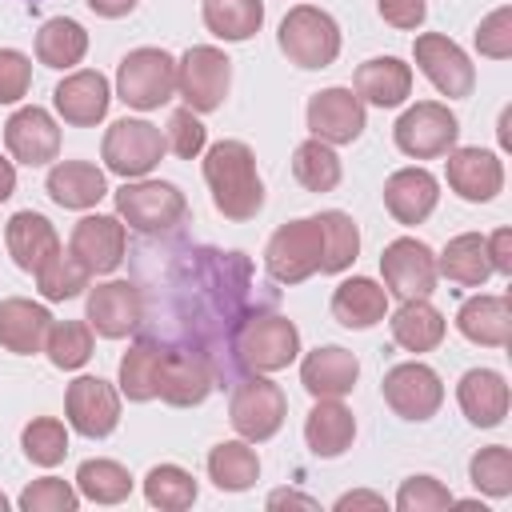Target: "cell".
<instances>
[{
	"instance_id": "obj_47",
	"label": "cell",
	"mask_w": 512,
	"mask_h": 512,
	"mask_svg": "<svg viewBox=\"0 0 512 512\" xmlns=\"http://www.w3.org/2000/svg\"><path fill=\"white\" fill-rule=\"evenodd\" d=\"M16 504L24 512H76L80 508V492L60 476H40L20 492Z\"/></svg>"
},
{
	"instance_id": "obj_32",
	"label": "cell",
	"mask_w": 512,
	"mask_h": 512,
	"mask_svg": "<svg viewBox=\"0 0 512 512\" xmlns=\"http://www.w3.org/2000/svg\"><path fill=\"white\" fill-rule=\"evenodd\" d=\"M332 316L344 328H372L388 316V292L372 276H352L332 292Z\"/></svg>"
},
{
	"instance_id": "obj_9",
	"label": "cell",
	"mask_w": 512,
	"mask_h": 512,
	"mask_svg": "<svg viewBox=\"0 0 512 512\" xmlns=\"http://www.w3.org/2000/svg\"><path fill=\"white\" fill-rule=\"evenodd\" d=\"M392 136H396V148H400L404 156H412V160H436V156H444V152L456 148L460 120L452 116L448 104H440V100H420V104H412V108L396 120Z\"/></svg>"
},
{
	"instance_id": "obj_22",
	"label": "cell",
	"mask_w": 512,
	"mask_h": 512,
	"mask_svg": "<svg viewBox=\"0 0 512 512\" xmlns=\"http://www.w3.org/2000/svg\"><path fill=\"white\" fill-rule=\"evenodd\" d=\"M52 104H56V112H60L68 124L92 128V124H100V120L108 116L112 92H108V80H104L100 72L80 68V72H72V76H64V80L56 84Z\"/></svg>"
},
{
	"instance_id": "obj_25",
	"label": "cell",
	"mask_w": 512,
	"mask_h": 512,
	"mask_svg": "<svg viewBox=\"0 0 512 512\" xmlns=\"http://www.w3.org/2000/svg\"><path fill=\"white\" fill-rule=\"evenodd\" d=\"M456 400L476 428H496L508 416V384L496 368H468L456 384Z\"/></svg>"
},
{
	"instance_id": "obj_14",
	"label": "cell",
	"mask_w": 512,
	"mask_h": 512,
	"mask_svg": "<svg viewBox=\"0 0 512 512\" xmlns=\"http://www.w3.org/2000/svg\"><path fill=\"white\" fill-rule=\"evenodd\" d=\"M412 56L420 64V72L428 76V84L448 96V100H460V96H472V84H476V68L472 60L464 56V48L440 32H424L416 36L412 44Z\"/></svg>"
},
{
	"instance_id": "obj_53",
	"label": "cell",
	"mask_w": 512,
	"mask_h": 512,
	"mask_svg": "<svg viewBox=\"0 0 512 512\" xmlns=\"http://www.w3.org/2000/svg\"><path fill=\"white\" fill-rule=\"evenodd\" d=\"M484 240H488L492 272L508 276V272H512V232H508V228H496V232H492V236H484Z\"/></svg>"
},
{
	"instance_id": "obj_59",
	"label": "cell",
	"mask_w": 512,
	"mask_h": 512,
	"mask_svg": "<svg viewBox=\"0 0 512 512\" xmlns=\"http://www.w3.org/2000/svg\"><path fill=\"white\" fill-rule=\"evenodd\" d=\"M28 4H40V0H28Z\"/></svg>"
},
{
	"instance_id": "obj_31",
	"label": "cell",
	"mask_w": 512,
	"mask_h": 512,
	"mask_svg": "<svg viewBox=\"0 0 512 512\" xmlns=\"http://www.w3.org/2000/svg\"><path fill=\"white\" fill-rule=\"evenodd\" d=\"M352 436H356L352 412H348L340 400H332V396L316 400V408H312L308 420H304V440H308L312 456H320V460L344 456L348 444H352Z\"/></svg>"
},
{
	"instance_id": "obj_18",
	"label": "cell",
	"mask_w": 512,
	"mask_h": 512,
	"mask_svg": "<svg viewBox=\"0 0 512 512\" xmlns=\"http://www.w3.org/2000/svg\"><path fill=\"white\" fill-rule=\"evenodd\" d=\"M4 144H8L12 160L36 168V164H48V160L60 156V128H56V120H52L48 108L24 104V108H16V112L8 116V124H4Z\"/></svg>"
},
{
	"instance_id": "obj_46",
	"label": "cell",
	"mask_w": 512,
	"mask_h": 512,
	"mask_svg": "<svg viewBox=\"0 0 512 512\" xmlns=\"http://www.w3.org/2000/svg\"><path fill=\"white\" fill-rule=\"evenodd\" d=\"M468 476L476 484V492L484 496H496L504 500L512 492V452L504 444H492V448H480L468 464Z\"/></svg>"
},
{
	"instance_id": "obj_37",
	"label": "cell",
	"mask_w": 512,
	"mask_h": 512,
	"mask_svg": "<svg viewBox=\"0 0 512 512\" xmlns=\"http://www.w3.org/2000/svg\"><path fill=\"white\" fill-rule=\"evenodd\" d=\"M84 52H88V32L68 16H52L36 32V60L44 68H72L84 60Z\"/></svg>"
},
{
	"instance_id": "obj_35",
	"label": "cell",
	"mask_w": 512,
	"mask_h": 512,
	"mask_svg": "<svg viewBox=\"0 0 512 512\" xmlns=\"http://www.w3.org/2000/svg\"><path fill=\"white\" fill-rule=\"evenodd\" d=\"M160 364H164V344L144 336L136 340L124 356H120V392L136 404L152 400L156 396V384H160Z\"/></svg>"
},
{
	"instance_id": "obj_54",
	"label": "cell",
	"mask_w": 512,
	"mask_h": 512,
	"mask_svg": "<svg viewBox=\"0 0 512 512\" xmlns=\"http://www.w3.org/2000/svg\"><path fill=\"white\" fill-rule=\"evenodd\" d=\"M284 504H288V508H308V512L320 508L312 496H304V492H288V488H280V492L268 496V508H284Z\"/></svg>"
},
{
	"instance_id": "obj_50",
	"label": "cell",
	"mask_w": 512,
	"mask_h": 512,
	"mask_svg": "<svg viewBox=\"0 0 512 512\" xmlns=\"http://www.w3.org/2000/svg\"><path fill=\"white\" fill-rule=\"evenodd\" d=\"M476 48H480V56H492V60H508L512 56V8L508 4L480 20Z\"/></svg>"
},
{
	"instance_id": "obj_45",
	"label": "cell",
	"mask_w": 512,
	"mask_h": 512,
	"mask_svg": "<svg viewBox=\"0 0 512 512\" xmlns=\"http://www.w3.org/2000/svg\"><path fill=\"white\" fill-rule=\"evenodd\" d=\"M36 284H40V296L44 300H72L88 288V268L72 256V252H56L40 272H36Z\"/></svg>"
},
{
	"instance_id": "obj_10",
	"label": "cell",
	"mask_w": 512,
	"mask_h": 512,
	"mask_svg": "<svg viewBox=\"0 0 512 512\" xmlns=\"http://www.w3.org/2000/svg\"><path fill=\"white\" fill-rule=\"evenodd\" d=\"M228 84H232V60L212 44H196L176 60V92L192 112L220 108L228 96Z\"/></svg>"
},
{
	"instance_id": "obj_21",
	"label": "cell",
	"mask_w": 512,
	"mask_h": 512,
	"mask_svg": "<svg viewBox=\"0 0 512 512\" xmlns=\"http://www.w3.org/2000/svg\"><path fill=\"white\" fill-rule=\"evenodd\" d=\"M448 156V188L468 204H488L504 188V164L488 148H452Z\"/></svg>"
},
{
	"instance_id": "obj_24",
	"label": "cell",
	"mask_w": 512,
	"mask_h": 512,
	"mask_svg": "<svg viewBox=\"0 0 512 512\" xmlns=\"http://www.w3.org/2000/svg\"><path fill=\"white\" fill-rule=\"evenodd\" d=\"M356 376H360V360L348 348H340V344H324V348L308 352L304 364H300V384L316 400H324V396H332V400L348 396L356 388Z\"/></svg>"
},
{
	"instance_id": "obj_16",
	"label": "cell",
	"mask_w": 512,
	"mask_h": 512,
	"mask_svg": "<svg viewBox=\"0 0 512 512\" xmlns=\"http://www.w3.org/2000/svg\"><path fill=\"white\" fill-rule=\"evenodd\" d=\"M68 252L88 268V276H104L116 272L124 252H128V228L116 216H84L76 220L72 236H68Z\"/></svg>"
},
{
	"instance_id": "obj_4",
	"label": "cell",
	"mask_w": 512,
	"mask_h": 512,
	"mask_svg": "<svg viewBox=\"0 0 512 512\" xmlns=\"http://www.w3.org/2000/svg\"><path fill=\"white\" fill-rule=\"evenodd\" d=\"M280 52L296 68H328L340 56V28L336 20L316 4H296L280 20Z\"/></svg>"
},
{
	"instance_id": "obj_3",
	"label": "cell",
	"mask_w": 512,
	"mask_h": 512,
	"mask_svg": "<svg viewBox=\"0 0 512 512\" xmlns=\"http://www.w3.org/2000/svg\"><path fill=\"white\" fill-rule=\"evenodd\" d=\"M232 356L240 372H280L300 356V332L288 316L252 312L232 340Z\"/></svg>"
},
{
	"instance_id": "obj_30",
	"label": "cell",
	"mask_w": 512,
	"mask_h": 512,
	"mask_svg": "<svg viewBox=\"0 0 512 512\" xmlns=\"http://www.w3.org/2000/svg\"><path fill=\"white\" fill-rule=\"evenodd\" d=\"M44 188H48V196H52L60 208H76V212H84V208H92L100 196H108L104 172H100L96 164H88V160H60V164H52Z\"/></svg>"
},
{
	"instance_id": "obj_43",
	"label": "cell",
	"mask_w": 512,
	"mask_h": 512,
	"mask_svg": "<svg viewBox=\"0 0 512 512\" xmlns=\"http://www.w3.org/2000/svg\"><path fill=\"white\" fill-rule=\"evenodd\" d=\"M44 352L64 372L84 368L88 356H92V324H84V320H52L48 336H44Z\"/></svg>"
},
{
	"instance_id": "obj_42",
	"label": "cell",
	"mask_w": 512,
	"mask_h": 512,
	"mask_svg": "<svg viewBox=\"0 0 512 512\" xmlns=\"http://www.w3.org/2000/svg\"><path fill=\"white\" fill-rule=\"evenodd\" d=\"M144 500L164 512H184L196 504V480L180 464H156L144 476Z\"/></svg>"
},
{
	"instance_id": "obj_13",
	"label": "cell",
	"mask_w": 512,
	"mask_h": 512,
	"mask_svg": "<svg viewBox=\"0 0 512 512\" xmlns=\"http://www.w3.org/2000/svg\"><path fill=\"white\" fill-rule=\"evenodd\" d=\"M380 392H384V404L404 420H432L444 404V384H440L436 368H428L420 360L392 364L384 372Z\"/></svg>"
},
{
	"instance_id": "obj_33",
	"label": "cell",
	"mask_w": 512,
	"mask_h": 512,
	"mask_svg": "<svg viewBox=\"0 0 512 512\" xmlns=\"http://www.w3.org/2000/svg\"><path fill=\"white\" fill-rule=\"evenodd\" d=\"M436 276H448L452 284L464 288H480L492 276V260H488V240L480 232H460L448 240V248L436 260Z\"/></svg>"
},
{
	"instance_id": "obj_40",
	"label": "cell",
	"mask_w": 512,
	"mask_h": 512,
	"mask_svg": "<svg viewBox=\"0 0 512 512\" xmlns=\"http://www.w3.org/2000/svg\"><path fill=\"white\" fill-rule=\"evenodd\" d=\"M76 492L92 504H120L132 496V476L116 460H84L76 468Z\"/></svg>"
},
{
	"instance_id": "obj_28",
	"label": "cell",
	"mask_w": 512,
	"mask_h": 512,
	"mask_svg": "<svg viewBox=\"0 0 512 512\" xmlns=\"http://www.w3.org/2000/svg\"><path fill=\"white\" fill-rule=\"evenodd\" d=\"M52 312L44 304H32L24 296H8L0 300V344L16 356H32L44 348Z\"/></svg>"
},
{
	"instance_id": "obj_39",
	"label": "cell",
	"mask_w": 512,
	"mask_h": 512,
	"mask_svg": "<svg viewBox=\"0 0 512 512\" xmlns=\"http://www.w3.org/2000/svg\"><path fill=\"white\" fill-rule=\"evenodd\" d=\"M204 24L220 40H248L264 24V0H204Z\"/></svg>"
},
{
	"instance_id": "obj_23",
	"label": "cell",
	"mask_w": 512,
	"mask_h": 512,
	"mask_svg": "<svg viewBox=\"0 0 512 512\" xmlns=\"http://www.w3.org/2000/svg\"><path fill=\"white\" fill-rule=\"evenodd\" d=\"M440 200V184L428 168H400L384 180V208L396 216V224H420L432 216Z\"/></svg>"
},
{
	"instance_id": "obj_44",
	"label": "cell",
	"mask_w": 512,
	"mask_h": 512,
	"mask_svg": "<svg viewBox=\"0 0 512 512\" xmlns=\"http://www.w3.org/2000/svg\"><path fill=\"white\" fill-rule=\"evenodd\" d=\"M20 444H24V456L40 468H56L64 456H68V428L56 420V416H36L24 424L20 432Z\"/></svg>"
},
{
	"instance_id": "obj_55",
	"label": "cell",
	"mask_w": 512,
	"mask_h": 512,
	"mask_svg": "<svg viewBox=\"0 0 512 512\" xmlns=\"http://www.w3.org/2000/svg\"><path fill=\"white\" fill-rule=\"evenodd\" d=\"M96 16H108V20H120V16H128L132 8H136V0H84Z\"/></svg>"
},
{
	"instance_id": "obj_36",
	"label": "cell",
	"mask_w": 512,
	"mask_h": 512,
	"mask_svg": "<svg viewBox=\"0 0 512 512\" xmlns=\"http://www.w3.org/2000/svg\"><path fill=\"white\" fill-rule=\"evenodd\" d=\"M260 476V456L248 448V440H224L208 452V480L220 492H244Z\"/></svg>"
},
{
	"instance_id": "obj_19",
	"label": "cell",
	"mask_w": 512,
	"mask_h": 512,
	"mask_svg": "<svg viewBox=\"0 0 512 512\" xmlns=\"http://www.w3.org/2000/svg\"><path fill=\"white\" fill-rule=\"evenodd\" d=\"M216 388V372L204 356L188 352V348H164V364H160V384L156 396L172 408H192L204 404L208 392Z\"/></svg>"
},
{
	"instance_id": "obj_26",
	"label": "cell",
	"mask_w": 512,
	"mask_h": 512,
	"mask_svg": "<svg viewBox=\"0 0 512 512\" xmlns=\"http://www.w3.org/2000/svg\"><path fill=\"white\" fill-rule=\"evenodd\" d=\"M4 244H8V256L16 260V268L24 272H40L56 252H60V236L56 228L40 216V212H16L4 228Z\"/></svg>"
},
{
	"instance_id": "obj_38",
	"label": "cell",
	"mask_w": 512,
	"mask_h": 512,
	"mask_svg": "<svg viewBox=\"0 0 512 512\" xmlns=\"http://www.w3.org/2000/svg\"><path fill=\"white\" fill-rule=\"evenodd\" d=\"M316 220H320V236H324L320 272L324 276H336V272L352 268V260L360 256V228H356V220L348 212H340V208H328Z\"/></svg>"
},
{
	"instance_id": "obj_6",
	"label": "cell",
	"mask_w": 512,
	"mask_h": 512,
	"mask_svg": "<svg viewBox=\"0 0 512 512\" xmlns=\"http://www.w3.org/2000/svg\"><path fill=\"white\" fill-rule=\"evenodd\" d=\"M284 416H288V400H284L280 384H272L264 372H248L244 380H236L232 400H228V420L248 444L272 440L280 432Z\"/></svg>"
},
{
	"instance_id": "obj_1",
	"label": "cell",
	"mask_w": 512,
	"mask_h": 512,
	"mask_svg": "<svg viewBox=\"0 0 512 512\" xmlns=\"http://www.w3.org/2000/svg\"><path fill=\"white\" fill-rule=\"evenodd\" d=\"M252 288V264L240 252H184V260L172 268V308H176V324L172 336L180 340V348L204 356L216 372V384L224 376H232V364L220 352V336L236 340V328L252 316L244 312L248 292ZM236 360V356H232Z\"/></svg>"
},
{
	"instance_id": "obj_8",
	"label": "cell",
	"mask_w": 512,
	"mask_h": 512,
	"mask_svg": "<svg viewBox=\"0 0 512 512\" xmlns=\"http://www.w3.org/2000/svg\"><path fill=\"white\" fill-rule=\"evenodd\" d=\"M116 212L136 232H168L188 216V200L168 180H132L116 192Z\"/></svg>"
},
{
	"instance_id": "obj_51",
	"label": "cell",
	"mask_w": 512,
	"mask_h": 512,
	"mask_svg": "<svg viewBox=\"0 0 512 512\" xmlns=\"http://www.w3.org/2000/svg\"><path fill=\"white\" fill-rule=\"evenodd\" d=\"M32 88V60L16 48H0V104L24 100Z\"/></svg>"
},
{
	"instance_id": "obj_12",
	"label": "cell",
	"mask_w": 512,
	"mask_h": 512,
	"mask_svg": "<svg viewBox=\"0 0 512 512\" xmlns=\"http://www.w3.org/2000/svg\"><path fill=\"white\" fill-rule=\"evenodd\" d=\"M380 276L384 292L400 300H428L436 292V256L424 240L400 236L380 252Z\"/></svg>"
},
{
	"instance_id": "obj_52",
	"label": "cell",
	"mask_w": 512,
	"mask_h": 512,
	"mask_svg": "<svg viewBox=\"0 0 512 512\" xmlns=\"http://www.w3.org/2000/svg\"><path fill=\"white\" fill-rule=\"evenodd\" d=\"M376 8H380V16H384V24H392V28H400V32L420 28L424 16H428V4H424V0H380Z\"/></svg>"
},
{
	"instance_id": "obj_56",
	"label": "cell",
	"mask_w": 512,
	"mask_h": 512,
	"mask_svg": "<svg viewBox=\"0 0 512 512\" xmlns=\"http://www.w3.org/2000/svg\"><path fill=\"white\" fill-rule=\"evenodd\" d=\"M344 508H384V496H376V492H344L336 500V512H344Z\"/></svg>"
},
{
	"instance_id": "obj_27",
	"label": "cell",
	"mask_w": 512,
	"mask_h": 512,
	"mask_svg": "<svg viewBox=\"0 0 512 512\" xmlns=\"http://www.w3.org/2000/svg\"><path fill=\"white\" fill-rule=\"evenodd\" d=\"M456 328L464 340L472 344H484V348H504L508 336H512V308H508V296H468L456 312Z\"/></svg>"
},
{
	"instance_id": "obj_49",
	"label": "cell",
	"mask_w": 512,
	"mask_h": 512,
	"mask_svg": "<svg viewBox=\"0 0 512 512\" xmlns=\"http://www.w3.org/2000/svg\"><path fill=\"white\" fill-rule=\"evenodd\" d=\"M164 144H168L180 160H192V156H200V152H204V144H208V128L196 120V112H192V108H176V112L168 116Z\"/></svg>"
},
{
	"instance_id": "obj_15",
	"label": "cell",
	"mask_w": 512,
	"mask_h": 512,
	"mask_svg": "<svg viewBox=\"0 0 512 512\" xmlns=\"http://www.w3.org/2000/svg\"><path fill=\"white\" fill-rule=\"evenodd\" d=\"M64 412L80 436L100 440V436L116 432V424H120V392L100 376H76L68 384Z\"/></svg>"
},
{
	"instance_id": "obj_41",
	"label": "cell",
	"mask_w": 512,
	"mask_h": 512,
	"mask_svg": "<svg viewBox=\"0 0 512 512\" xmlns=\"http://www.w3.org/2000/svg\"><path fill=\"white\" fill-rule=\"evenodd\" d=\"M292 176L308 188V192H332L340 184V156L332 152V144L324 140H304L292 152Z\"/></svg>"
},
{
	"instance_id": "obj_17",
	"label": "cell",
	"mask_w": 512,
	"mask_h": 512,
	"mask_svg": "<svg viewBox=\"0 0 512 512\" xmlns=\"http://www.w3.org/2000/svg\"><path fill=\"white\" fill-rule=\"evenodd\" d=\"M88 324L104 340H120L144 324V292L132 280H104L88 292Z\"/></svg>"
},
{
	"instance_id": "obj_20",
	"label": "cell",
	"mask_w": 512,
	"mask_h": 512,
	"mask_svg": "<svg viewBox=\"0 0 512 512\" xmlns=\"http://www.w3.org/2000/svg\"><path fill=\"white\" fill-rule=\"evenodd\" d=\"M308 132L324 144H352L364 132V100L352 88H324L308 100Z\"/></svg>"
},
{
	"instance_id": "obj_2",
	"label": "cell",
	"mask_w": 512,
	"mask_h": 512,
	"mask_svg": "<svg viewBox=\"0 0 512 512\" xmlns=\"http://www.w3.org/2000/svg\"><path fill=\"white\" fill-rule=\"evenodd\" d=\"M204 180H208L216 212L228 220H252L264 204L256 156L244 140H216L204 152Z\"/></svg>"
},
{
	"instance_id": "obj_11",
	"label": "cell",
	"mask_w": 512,
	"mask_h": 512,
	"mask_svg": "<svg viewBox=\"0 0 512 512\" xmlns=\"http://www.w3.org/2000/svg\"><path fill=\"white\" fill-rule=\"evenodd\" d=\"M164 148H168V144H164V132H160L156 124L124 116V120H116V124L104 132L100 156H104L108 172H116V176H124V180H140V176H148V172L160 164Z\"/></svg>"
},
{
	"instance_id": "obj_7",
	"label": "cell",
	"mask_w": 512,
	"mask_h": 512,
	"mask_svg": "<svg viewBox=\"0 0 512 512\" xmlns=\"http://www.w3.org/2000/svg\"><path fill=\"white\" fill-rule=\"evenodd\" d=\"M320 256H324L320 220L304 216V220H288L272 232V240L264 248V268L280 284H300L312 272H320Z\"/></svg>"
},
{
	"instance_id": "obj_29",
	"label": "cell",
	"mask_w": 512,
	"mask_h": 512,
	"mask_svg": "<svg viewBox=\"0 0 512 512\" xmlns=\"http://www.w3.org/2000/svg\"><path fill=\"white\" fill-rule=\"evenodd\" d=\"M356 96L376 108H396L412 96V68L396 56H372L356 68Z\"/></svg>"
},
{
	"instance_id": "obj_58",
	"label": "cell",
	"mask_w": 512,
	"mask_h": 512,
	"mask_svg": "<svg viewBox=\"0 0 512 512\" xmlns=\"http://www.w3.org/2000/svg\"><path fill=\"white\" fill-rule=\"evenodd\" d=\"M0 512H8V496L4 492H0Z\"/></svg>"
},
{
	"instance_id": "obj_5",
	"label": "cell",
	"mask_w": 512,
	"mask_h": 512,
	"mask_svg": "<svg viewBox=\"0 0 512 512\" xmlns=\"http://www.w3.org/2000/svg\"><path fill=\"white\" fill-rule=\"evenodd\" d=\"M176 92V60L164 48H136L120 60L116 68V96L136 108V112H152L160 104H168Z\"/></svg>"
},
{
	"instance_id": "obj_57",
	"label": "cell",
	"mask_w": 512,
	"mask_h": 512,
	"mask_svg": "<svg viewBox=\"0 0 512 512\" xmlns=\"http://www.w3.org/2000/svg\"><path fill=\"white\" fill-rule=\"evenodd\" d=\"M16 192V164L8 156H0V204Z\"/></svg>"
},
{
	"instance_id": "obj_34",
	"label": "cell",
	"mask_w": 512,
	"mask_h": 512,
	"mask_svg": "<svg viewBox=\"0 0 512 512\" xmlns=\"http://www.w3.org/2000/svg\"><path fill=\"white\" fill-rule=\"evenodd\" d=\"M388 328H392V340L404 352H432L448 332L444 316L428 300H400V308L392 312Z\"/></svg>"
},
{
	"instance_id": "obj_48",
	"label": "cell",
	"mask_w": 512,
	"mask_h": 512,
	"mask_svg": "<svg viewBox=\"0 0 512 512\" xmlns=\"http://www.w3.org/2000/svg\"><path fill=\"white\" fill-rule=\"evenodd\" d=\"M456 504V496L436 480V476H408L396 492V508L400 512H440Z\"/></svg>"
}]
</instances>
